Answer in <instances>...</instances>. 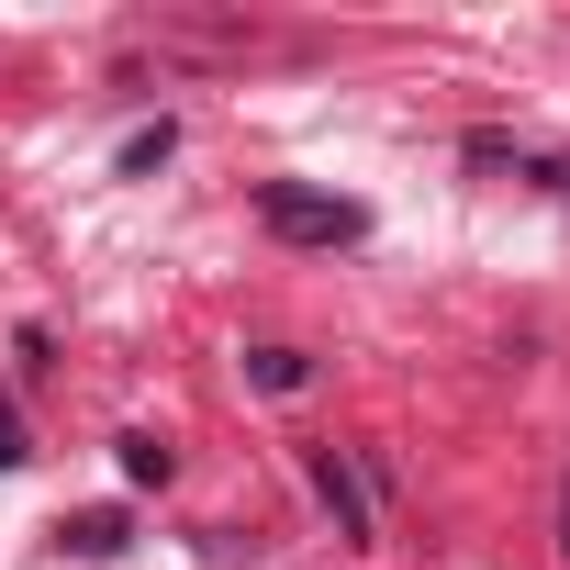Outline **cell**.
<instances>
[{
    "label": "cell",
    "mask_w": 570,
    "mask_h": 570,
    "mask_svg": "<svg viewBox=\"0 0 570 570\" xmlns=\"http://www.w3.org/2000/svg\"><path fill=\"white\" fill-rule=\"evenodd\" d=\"M246 381H257V392H303L314 358H303V347H246Z\"/></svg>",
    "instance_id": "3"
},
{
    "label": "cell",
    "mask_w": 570,
    "mask_h": 570,
    "mask_svg": "<svg viewBox=\"0 0 570 570\" xmlns=\"http://www.w3.org/2000/svg\"><path fill=\"white\" fill-rule=\"evenodd\" d=\"M23 459H35V448H23V414L0 403V470H23Z\"/></svg>",
    "instance_id": "7"
},
{
    "label": "cell",
    "mask_w": 570,
    "mask_h": 570,
    "mask_svg": "<svg viewBox=\"0 0 570 570\" xmlns=\"http://www.w3.org/2000/svg\"><path fill=\"white\" fill-rule=\"evenodd\" d=\"M168 470H179V459H168L157 436H124V481H168Z\"/></svg>",
    "instance_id": "5"
},
{
    "label": "cell",
    "mask_w": 570,
    "mask_h": 570,
    "mask_svg": "<svg viewBox=\"0 0 570 570\" xmlns=\"http://www.w3.org/2000/svg\"><path fill=\"white\" fill-rule=\"evenodd\" d=\"M559 559H570V503H559Z\"/></svg>",
    "instance_id": "8"
},
{
    "label": "cell",
    "mask_w": 570,
    "mask_h": 570,
    "mask_svg": "<svg viewBox=\"0 0 570 570\" xmlns=\"http://www.w3.org/2000/svg\"><path fill=\"white\" fill-rule=\"evenodd\" d=\"M168 146H179V135H168V124H146V135H124V168H135V179H146V168H157V157H168Z\"/></svg>",
    "instance_id": "6"
},
{
    "label": "cell",
    "mask_w": 570,
    "mask_h": 570,
    "mask_svg": "<svg viewBox=\"0 0 570 570\" xmlns=\"http://www.w3.org/2000/svg\"><path fill=\"white\" fill-rule=\"evenodd\" d=\"M257 224H268L279 246H358V235H370V213H358L347 190H303V179H268V190H257Z\"/></svg>",
    "instance_id": "1"
},
{
    "label": "cell",
    "mask_w": 570,
    "mask_h": 570,
    "mask_svg": "<svg viewBox=\"0 0 570 570\" xmlns=\"http://www.w3.org/2000/svg\"><path fill=\"white\" fill-rule=\"evenodd\" d=\"M68 548H79V559H112V548H124V514H79Z\"/></svg>",
    "instance_id": "4"
},
{
    "label": "cell",
    "mask_w": 570,
    "mask_h": 570,
    "mask_svg": "<svg viewBox=\"0 0 570 570\" xmlns=\"http://www.w3.org/2000/svg\"><path fill=\"white\" fill-rule=\"evenodd\" d=\"M314 492H325V514H336V537H381V503H370V481H358V459L347 448H314Z\"/></svg>",
    "instance_id": "2"
}]
</instances>
